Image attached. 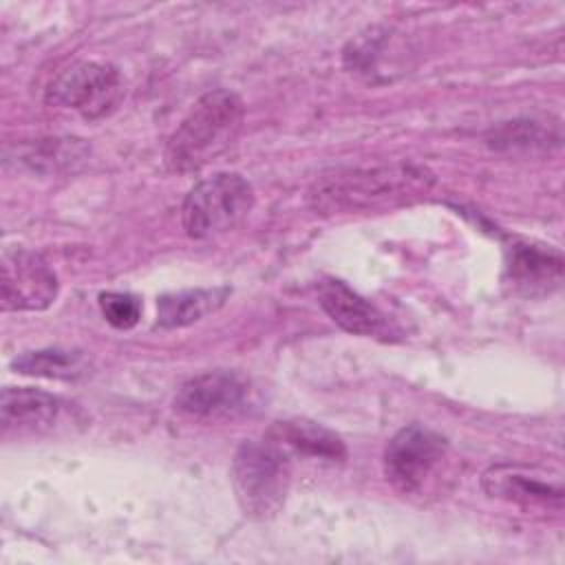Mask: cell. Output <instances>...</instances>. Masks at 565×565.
Here are the masks:
<instances>
[{
	"label": "cell",
	"instance_id": "11",
	"mask_svg": "<svg viewBox=\"0 0 565 565\" xmlns=\"http://www.w3.org/2000/svg\"><path fill=\"white\" fill-rule=\"evenodd\" d=\"M318 302L324 313L344 331L366 338H391L393 329L386 316L347 282L329 278L318 285Z\"/></svg>",
	"mask_w": 565,
	"mask_h": 565
},
{
	"label": "cell",
	"instance_id": "17",
	"mask_svg": "<svg viewBox=\"0 0 565 565\" xmlns=\"http://www.w3.org/2000/svg\"><path fill=\"white\" fill-rule=\"evenodd\" d=\"M558 130H550L539 121H508L494 128L488 137V143L497 150H545L550 146H558Z\"/></svg>",
	"mask_w": 565,
	"mask_h": 565
},
{
	"label": "cell",
	"instance_id": "14",
	"mask_svg": "<svg viewBox=\"0 0 565 565\" xmlns=\"http://www.w3.org/2000/svg\"><path fill=\"white\" fill-rule=\"evenodd\" d=\"M86 157V146L82 139L73 137H49L38 141H26L20 146H7L4 166H22L31 172H60L68 170Z\"/></svg>",
	"mask_w": 565,
	"mask_h": 565
},
{
	"label": "cell",
	"instance_id": "12",
	"mask_svg": "<svg viewBox=\"0 0 565 565\" xmlns=\"http://www.w3.org/2000/svg\"><path fill=\"white\" fill-rule=\"evenodd\" d=\"M62 413L60 397L31 388V386H7L0 397V422L4 433H42L49 430Z\"/></svg>",
	"mask_w": 565,
	"mask_h": 565
},
{
	"label": "cell",
	"instance_id": "3",
	"mask_svg": "<svg viewBox=\"0 0 565 565\" xmlns=\"http://www.w3.org/2000/svg\"><path fill=\"white\" fill-rule=\"evenodd\" d=\"M291 483L289 455L269 441H245L232 461V488L245 516L269 519L287 499Z\"/></svg>",
	"mask_w": 565,
	"mask_h": 565
},
{
	"label": "cell",
	"instance_id": "4",
	"mask_svg": "<svg viewBox=\"0 0 565 565\" xmlns=\"http://www.w3.org/2000/svg\"><path fill=\"white\" fill-rule=\"evenodd\" d=\"M254 207L252 183L236 172H218L199 181L181 207L183 230L192 238H214L241 225Z\"/></svg>",
	"mask_w": 565,
	"mask_h": 565
},
{
	"label": "cell",
	"instance_id": "2",
	"mask_svg": "<svg viewBox=\"0 0 565 565\" xmlns=\"http://www.w3.org/2000/svg\"><path fill=\"white\" fill-rule=\"evenodd\" d=\"M245 119L243 99L227 88L201 95L166 146V163L174 172H196L223 154L238 137Z\"/></svg>",
	"mask_w": 565,
	"mask_h": 565
},
{
	"label": "cell",
	"instance_id": "1",
	"mask_svg": "<svg viewBox=\"0 0 565 565\" xmlns=\"http://www.w3.org/2000/svg\"><path fill=\"white\" fill-rule=\"evenodd\" d=\"M435 177L417 163H382L371 168H349L320 177L307 194L318 214H353L393 207L419 199L430 190Z\"/></svg>",
	"mask_w": 565,
	"mask_h": 565
},
{
	"label": "cell",
	"instance_id": "13",
	"mask_svg": "<svg viewBox=\"0 0 565 565\" xmlns=\"http://www.w3.org/2000/svg\"><path fill=\"white\" fill-rule=\"evenodd\" d=\"M267 439L274 441L276 446H280L287 455H302V457H311V459H322V461H344L347 459V448L342 444V439L313 424L307 419H285V422H276L269 430H267Z\"/></svg>",
	"mask_w": 565,
	"mask_h": 565
},
{
	"label": "cell",
	"instance_id": "5",
	"mask_svg": "<svg viewBox=\"0 0 565 565\" xmlns=\"http://www.w3.org/2000/svg\"><path fill=\"white\" fill-rule=\"evenodd\" d=\"M448 452V441L437 430L408 424L384 448V477L402 494L419 492Z\"/></svg>",
	"mask_w": 565,
	"mask_h": 565
},
{
	"label": "cell",
	"instance_id": "9",
	"mask_svg": "<svg viewBox=\"0 0 565 565\" xmlns=\"http://www.w3.org/2000/svg\"><path fill=\"white\" fill-rule=\"evenodd\" d=\"M503 282L523 298L550 296L563 282V256L545 245L514 241L505 247Z\"/></svg>",
	"mask_w": 565,
	"mask_h": 565
},
{
	"label": "cell",
	"instance_id": "18",
	"mask_svg": "<svg viewBox=\"0 0 565 565\" xmlns=\"http://www.w3.org/2000/svg\"><path fill=\"white\" fill-rule=\"evenodd\" d=\"M99 309L108 324L115 329H132L141 318V302L132 294L106 291L99 296Z\"/></svg>",
	"mask_w": 565,
	"mask_h": 565
},
{
	"label": "cell",
	"instance_id": "15",
	"mask_svg": "<svg viewBox=\"0 0 565 565\" xmlns=\"http://www.w3.org/2000/svg\"><path fill=\"white\" fill-rule=\"evenodd\" d=\"M230 296L227 287H196L163 294L157 300V324L163 329H181L218 311Z\"/></svg>",
	"mask_w": 565,
	"mask_h": 565
},
{
	"label": "cell",
	"instance_id": "16",
	"mask_svg": "<svg viewBox=\"0 0 565 565\" xmlns=\"http://www.w3.org/2000/svg\"><path fill=\"white\" fill-rule=\"evenodd\" d=\"M11 369L22 375L49 380H79L90 373V358L79 349H38L24 351L11 360Z\"/></svg>",
	"mask_w": 565,
	"mask_h": 565
},
{
	"label": "cell",
	"instance_id": "8",
	"mask_svg": "<svg viewBox=\"0 0 565 565\" xmlns=\"http://www.w3.org/2000/svg\"><path fill=\"white\" fill-rule=\"evenodd\" d=\"M247 404V382L230 371H205L194 375L185 380L174 395V406L196 419H232L245 413Z\"/></svg>",
	"mask_w": 565,
	"mask_h": 565
},
{
	"label": "cell",
	"instance_id": "10",
	"mask_svg": "<svg viewBox=\"0 0 565 565\" xmlns=\"http://www.w3.org/2000/svg\"><path fill=\"white\" fill-rule=\"evenodd\" d=\"M483 490L492 499H501L525 510H561L563 486L558 479H547L543 472H534L519 466H492L483 475Z\"/></svg>",
	"mask_w": 565,
	"mask_h": 565
},
{
	"label": "cell",
	"instance_id": "7",
	"mask_svg": "<svg viewBox=\"0 0 565 565\" xmlns=\"http://www.w3.org/2000/svg\"><path fill=\"white\" fill-rule=\"evenodd\" d=\"M57 291V276L38 252L4 249L0 298L4 311H42L55 302Z\"/></svg>",
	"mask_w": 565,
	"mask_h": 565
},
{
	"label": "cell",
	"instance_id": "6",
	"mask_svg": "<svg viewBox=\"0 0 565 565\" xmlns=\"http://www.w3.org/2000/svg\"><path fill=\"white\" fill-rule=\"evenodd\" d=\"M119 93L121 77L115 66L102 62H75L51 79L44 97L51 106L71 108L95 119L115 106Z\"/></svg>",
	"mask_w": 565,
	"mask_h": 565
}]
</instances>
